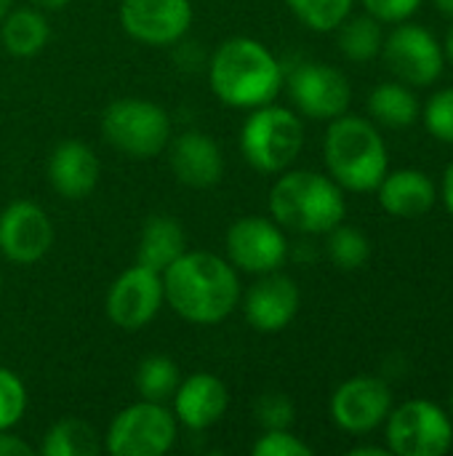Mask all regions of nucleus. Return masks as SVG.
I'll return each instance as SVG.
<instances>
[{"label": "nucleus", "instance_id": "obj_1", "mask_svg": "<svg viewBox=\"0 0 453 456\" xmlns=\"http://www.w3.org/2000/svg\"><path fill=\"white\" fill-rule=\"evenodd\" d=\"M166 305L187 323L216 326L240 305L243 286L227 256L211 251H184L163 273Z\"/></svg>", "mask_w": 453, "mask_h": 456}, {"label": "nucleus", "instance_id": "obj_2", "mask_svg": "<svg viewBox=\"0 0 453 456\" xmlns=\"http://www.w3.org/2000/svg\"><path fill=\"white\" fill-rule=\"evenodd\" d=\"M283 80L278 56L254 37H230L208 59L214 96L235 110H256L275 102Z\"/></svg>", "mask_w": 453, "mask_h": 456}, {"label": "nucleus", "instance_id": "obj_3", "mask_svg": "<svg viewBox=\"0 0 453 456\" xmlns=\"http://www.w3.org/2000/svg\"><path fill=\"white\" fill-rule=\"evenodd\" d=\"M344 190L320 171L296 168L283 171L270 187V216L302 235H326L344 222Z\"/></svg>", "mask_w": 453, "mask_h": 456}, {"label": "nucleus", "instance_id": "obj_4", "mask_svg": "<svg viewBox=\"0 0 453 456\" xmlns=\"http://www.w3.org/2000/svg\"><path fill=\"white\" fill-rule=\"evenodd\" d=\"M323 160L328 176L350 192H376L390 168L387 144L376 126L368 118L350 112L328 120Z\"/></svg>", "mask_w": 453, "mask_h": 456}, {"label": "nucleus", "instance_id": "obj_5", "mask_svg": "<svg viewBox=\"0 0 453 456\" xmlns=\"http://www.w3.org/2000/svg\"><path fill=\"white\" fill-rule=\"evenodd\" d=\"M240 128V152L259 174H283L304 147V123L299 112L275 102L248 110Z\"/></svg>", "mask_w": 453, "mask_h": 456}, {"label": "nucleus", "instance_id": "obj_6", "mask_svg": "<svg viewBox=\"0 0 453 456\" xmlns=\"http://www.w3.org/2000/svg\"><path fill=\"white\" fill-rule=\"evenodd\" d=\"M99 128L112 150L136 160L166 152L171 142V115L160 104L136 96L109 102Z\"/></svg>", "mask_w": 453, "mask_h": 456}, {"label": "nucleus", "instance_id": "obj_7", "mask_svg": "<svg viewBox=\"0 0 453 456\" xmlns=\"http://www.w3.org/2000/svg\"><path fill=\"white\" fill-rule=\"evenodd\" d=\"M176 436L179 422L174 411L142 398L112 417L101 444L112 456H163L174 449Z\"/></svg>", "mask_w": 453, "mask_h": 456}, {"label": "nucleus", "instance_id": "obj_8", "mask_svg": "<svg viewBox=\"0 0 453 456\" xmlns=\"http://www.w3.org/2000/svg\"><path fill=\"white\" fill-rule=\"evenodd\" d=\"M384 425L390 454L446 456L451 452V417L433 401H406L390 411Z\"/></svg>", "mask_w": 453, "mask_h": 456}, {"label": "nucleus", "instance_id": "obj_9", "mask_svg": "<svg viewBox=\"0 0 453 456\" xmlns=\"http://www.w3.org/2000/svg\"><path fill=\"white\" fill-rule=\"evenodd\" d=\"M227 262L238 273H275L288 259V238L272 216H240L224 235Z\"/></svg>", "mask_w": 453, "mask_h": 456}, {"label": "nucleus", "instance_id": "obj_10", "mask_svg": "<svg viewBox=\"0 0 453 456\" xmlns=\"http://www.w3.org/2000/svg\"><path fill=\"white\" fill-rule=\"evenodd\" d=\"M382 56L390 72L406 86H433L446 67L441 40L422 24L398 21L382 43Z\"/></svg>", "mask_w": 453, "mask_h": 456}, {"label": "nucleus", "instance_id": "obj_11", "mask_svg": "<svg viewBox=\"0 0 453 456\" xmlns=\"http://www.w3.org/2000/svg\"><path fill=\"white\" fill-rule=\"evenodd\" d=\"M288 86V96L299 115L310 120H334L350 110L352 102V86L347 75L323 61H304L296 64L283 80Z\"/></svg>", "mask_w": 453, "mask_h": 456}, {"label": "nucleus", "instance_id": "obj_12", "mask_svg": "<svg viewBox=\"0 0 453 456\" xmlns=\"http://www.w3.org/2000/svg\"><path fill=\"white\" fill-rule=\"evenodd\" d=\"M163 305V275L136 262L112 281L104 299V313L112 326L123 331H139L158 318Z\"/></svg>", "mask_w": 453, "mask_h": 456}, {"label": "nucleus", "instance_id": "obj_13", "mask_svg": "<svg viewBox=\"0 0 453 456\" xmlns=\"http://www.w3.org/2000/svg\"><path fill=\"white\" fill-rule=\"evenodd\" d=\"M195 19L190 0H120L117 21L123 32L144 45L179 43Z\"/></svg>", "mask_w": 453, "mask_h": 456}, {"label": "nucleus", "instance_id": "obj_14", "mask_svg": "<svg viewBox=\"0 0 453 456\" xmlns=\"http://www.w3.org/2000/svg\"><path fill=\"white\" fill-rule=\"evenodd\" d=\"M53 246V222L35 200H13L0 211V254L11 265H37Z\"/></svg>", "mask_w": 453, "mask_h": 456}, {"label": "nucleus", "instance_id": "obj_15", "mask_svg": "<svg viewBox=\"0 0 453 456\" xmlns=\"http://www.w3.org/2000/svg\"><path fill=\"white\" fill-rule=\"evenodd\" d=\"M331 419L350 436H366L384 425L392 411V390L376 377H352L331 395Z\"/></svg>", "mask_w": 453, "mask_h": 456}, {"label": "nucleus", "instance_id": "obj_16", "mask_svg": "<svg viewBox=\"0 0 453 456\" xmlns=\"http://www.w3.org/2000/svg\"><path fill=\"white\" fill-rule=\"evenodd\" d=\"M240 302H243L246 323L254 331L278 334L294 323L302 307V294L294 278L275 270L259 275V281L251 283V289L246 291V297H240Z\"/></svg>", "mask_w": 453, "mask_h": 456}, {"label": "nucleus", "instance_id": "obj_17", "mask_svg": "<svg viewBox=\"0 0 453 456\" xmlns=\"http://www.w3.org/2000/svg\"><path fill=\"white\" fill-rule=\"evenodd\" d=\"M168 166L179 184L190 190L216 187L224 176L222 147L203 131H184L168 142Z\"/></svg>", "mask_w": 453, "mask_h": 456}, {"label": "nucleus", "instance_id": "obj_18", "mask_svg": "<svg viewBox=\"0 0 453 456\" xmlns=\"http://www.w3.org/2000/svg\"><path fill=\"white\" fill-rule=\"evenodd\" d=\"M171 401H174L176 422L192 433H203V430L214 428L216 422H222V417L227 414V406H230V393L219 377L198 371L179 382Z\"/></svg>", "mask_w": 453, "mask_h": 456}, {"label": "nucleus", "instance_id": "obj_19", "mask_svg": "<svg viewBox=\"0 0 453 456\" xmlns=\"http://www.w3.org/2000/svg\"><path fill=\"white\" fill-rule=\"evenodd\" d=\"M45 171L56 195H61L64 200H80L96 190L101 166L96 152L85 142L64 139L53 147Z\"/></svg>", "mask_w": 453, "mask_h": 456}, {"label": "nucleus", "instance_id": "obj_20", "mask_svg": "<svg viewBox=\"0 0 453 456\" xmlns=\"http://www.w3.org/2000/svg\"><path fill=\"white\" fill-rule=\"evenodd\" d=\"M379 206L398 219H419L438 203L435 182L419 168H400L387 171L376 187Z\"/></svg>", "mask_w": 453, "mask_h": 456}, {"label": "nucleus", "instance_id": "obj_21", "mask_svg": "<svg viewBox=\"0 0 453 456\" xmlns=\"http://www.w3.org/2000/svg\"><path fill=\"white\" fill-rule=\"evenodd\" d=\"M187 251V232L176 216L155 214L144 222L136 248V262L163 273L171 262H176Z\"/></svg>", "mask_w": 453, "mask_h": 456}, {"label": "nucleus", "instance_id": "obj_22", "mask_svg": "<svg viewBox=\"0 0 453 456\" xmlns=\"http://www.w3.org/2000/svg\"><path fill=\"white\" fill-rule=\"evenodd\" d=\"M51 40V24L40 8H8L0 19V43L13 59L37 56Z\"/></svg>", "mask_w": 453, "mask_h": 456}, {"label": "nucleus", "instance_id": "obj_23", "mask_svg": "<svg viewBox=\"0 0 453 456\" xmlns=\"http://www.w3.org/2000/svg\"><path fill=\"white\" fill-rule=\"evenodd\" d=\"M368 115L387 128H409L419 120V99L400 80L382 83L368 94Z\"/></svg>", "mask_w": 453, "mask_h": 456}, {"label": "nucleus", "instance_id": "obj_24", "mask_svg": "<svg viewBox=\"0 0 453 456\" xmlns=\"http://www.w3.org/2000/svg\"><path fill=\"white\" fill-rule=\"evenodd\" d=\"M37 452L45 456H96L104 452V444L93 425L67 417L45 430Z\"/></svg>", "mask_w": 453, "mask_h": 456}, {"label": "nucleus", "instance_id": "obj_25", "mask_svg": "<svg viewBox=\"0 0 453 456\" xmlns=\"http://www.w3.org/2000/svg\"><path fill=\"white\" fill-rule=\"evenodd\" d=\"M339 48L350 61H371L382 53V21L368 16H347L339 27Z\"/></svg>", "mask_w": 453, "mask_h": 456}, {"label": "nucleus", "instance_id": "obj_26", "mask_svg": "<svg viewBox=\"0 0 453 456\" xmlns=\"http://www.w3.org/2000/svg\"><path fill=\"white\" fill-rule=\"evenodd\" d=\"M182 382L179 366L168 355H147L136 369V390L144 401L166 403Z\"/></svg>", "mask_w": 453, "mask_h": 456}, {"label": "nucleus", "instance_id": "obj_27", "mask_svg": "<svg viewBox=\"0 0 453 456\" xmlns=\"http://www.w3.org/2000/svg\"><path fill=\"white\" fill-rule=\"evenodd\" d=\"M328 240H326V251H328V259L339 267V270H360L368 265L371 259V240L363 230L358 227H350V224H336L334 230L326 232Z\"/></svg>", "mask_w": 453, "mask_h": 456}, {"label": "nucleus", "instance_id": "obj_28", "mask_svg": "<svg viewBox=\"0 0 453 456\" xmlns=\"http://www.w3.org/2000/svg\"><path fill=\"white\" fill-rule=\"evenodd\" d=\"M355 0H286L291 13L315 32L336 29L352 11Z\"/></svg>", "mask_w": 453, "mask_h": 456}, {"label": "nucleus", "instance_id": "obj_29", "mask_svg": "<svg viewBox=\"0 0 453 456\" xmlns=\"http://www.w3.org/2000/svg\"><path fill=\"white\" fill-rule=\"evenodd\" d=\"M27 411V387L11 371L0 366V433L13 430Z\"/></svg>", "mask_w": 453, "mask_h": 456}, {"label": "nucleus", "instance_id": "obj_30", "mask_svg": "<svg viewBox=\"0 0 453 456\" xmlns=\"http://www.w3.org/2000/svg\"><path fill=\"white\" fill-rule=\"evenodd\" d=\"M422 120H425V128L438 142L453 144V86L438 91L435 96H430Z\"/></svg>", "mask_w": 453, "mask_h": 456}, {"label": "nucleus", "instance_id": "obj_31", "mask_svg": "<svg viewBox=\"0 0 453 456\" xmlns=\"http://www.w3.org/2000/svg\"><path fill=\"white\" fill-rule=\"evenodd\" d=\"M294 414H296V409H294L291 398L283 393H264L254 406V417L264 430H291V425L296 419Z\"/></svg>", "mask_w": 453, "mask_h": 456}, {"label": "nucleus", "instance_id": "obj_32", "mask_svg": "<svg viewBox=\"0 0 453 456\" xmlns=\"http://www.w3.org/2000/svg\"><path fill=\"white\" fill-rule=\"evenodd\" d=\"M254 456H312V446L296 438L291 430H264L251 446Z\"/></svg>", "mask_w": 453, "mask_h": 456}, {"label": "nucleus", "instance_id": "obj_33", "mask_svg": "<svg viewBox=\"0 0 453 456\" xmlns=\"http://www.w3.org/2000/svg\"><path fill=\"white\" fill-rule=\"evenodd\" d=\"M363 8L382 24H398L417 13L422 0H360Z\"/></svg>", "mask_w": 453, "mask_h": 456}, {"label": "nucleus", "instance_id": "obj_34", "mask_svg": "<svg viewBox=\"0 0 453 456\" xmlns=\"http://www.w3.org/2000/svg\"><path fill=\"white\" fill-rule=\"evenodd\" d=\"M37 449H32L24 438L13 436L11 430L0 433V456H32Z\"/></svg>", "mask_w": 453, "mask_h": 456}, {"label": "nucleus", "instance_id": "obj_35", "mask_svg": "<svg viewBox=\"0 0 453 456\" xmlns=\"http://www.w3.org/2000/svg\"><path fill=\"white\" fill-rule=\"evenodd\" d=\"M441 198H443V206L446 211L453 216V160L449 163L446 174H443V184H441Z\"/></svg>", "mask_w": 453, "mask_h": 456}, {"label": "nucleus", "instance_id": "obj_36", "mask_svg": "<svg viewBox=\"0 0 453 456\" xmlns=\"http://www.w3.org/2000/svg\"><path fill=\"white\" fill-rule=\"evenodd\" d=\"M72 0H32V5L35 8H40V11H61V8H67Z\"/></svg>", "mask_w": 453, "mask_h": 456}, {"label": "nucleus", "instance_id": "obj_37", "mask_svg": "<svg viewBox=\"0 0 453 456\" xmlns=\"http://www.w3.org/2000/svg\"><path fill=\"white\" fill-rule=\"evenodd\" d=\"M390 449H379V446H355L350 449V456H387Z\"/></svg>", "mask_w": 453, "mask_h": 456}, {"label": "nucleus", "instance_id": "obj_38", "mask_svg": "<svg viewBox=\"0 0 453 456\" xmlns=\"http://www.w3.org/2000/svg\"><path fill=\"white\" fill-rule=\"evenodd\" d=\"M435 5H438V11H441V13L453 16V0H435Z\"/></svg>", "mask_w": 453, "mask_h": 456}, {"label": "nucleus", "instance_id": "obj_39", "mask_svg": "<svg viewBox=\"0 0 453 456\" xmlns=\"http://www.w3.org/2000/svg\"><path fill=\"white\" fill-rule=\"evenodd\" d=\"M443 51H446V56L451 59V64H453V27L449 29V35H446V45H443Z\"/></svg>", "mask_w": 453, "mask_h": 456}, {"label": "nucleus", "instance_id": "obj_40", "mask_svg": "<svg viewBox=\"0 0 453 456\" xmlns=\"http://www.w3.org/2000/svg\"><path fill=\"white\" fill-rule=\"evenodd\" d=\"M11 5H13V0H0V19L8 13V8H11Z\"/></svg>", "mask_w": 453, "mask_h": 456}, {"label": "nucleus", "instance_id": "obj_41", "mask_svg": "<svg viewBox=\"0 0 453 456\" xmlns=\"http://www.w3.org/2000/svg\"><path fill=\"white\" fill-rule=\"evenodd\" d=\"M0 294H3V273H0Z\"/></svg>", "mask_w": 453, "mask_h": 456}, {"label": "nucleus", "instance_id": "obj_42", "mask_svg": "<svg viewBox=\"0 0 453 456\" xmlns=\"http://www.w3.org/2000/svg\"><path fill=\"white\" fill-rule=\"evenodd\" d=\"M451 411H453V387H451Z\"/></svg>", "mask_w": 453, "mask_h": 456}]
</instances>
